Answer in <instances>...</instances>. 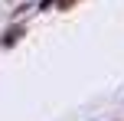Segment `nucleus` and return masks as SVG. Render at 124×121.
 <instances>
[{"label":"nucleus","instance_id":"obj_1","mask_svg":"<svg viewBox=\"0 0 124 121\" xmlns=\"http://www.w3.org/2000/svg\"><path fill=\"white\" fill-rule=\"evenodd\" d=\"M72 3L75 0H43L39 7H43V10H49V7H62V10H65V7H72Z\"/></svg>","mask_w":124,"mask_h":121},{"label":"nucleus","instance_id":"obj_2","mask_svg":"<svg viewBox=\"0 0 124 121\" xmlns=\"http://www.w3.org/2000/svg\"><path fill=\"white\" fill-rule=\"evenodd\" d=\"M20 33H23V30H10V33H7V39H3V46H13V43H16V36H20Z\"/></svg>","mask_w":124,"mask_h":121}]
</instances>
